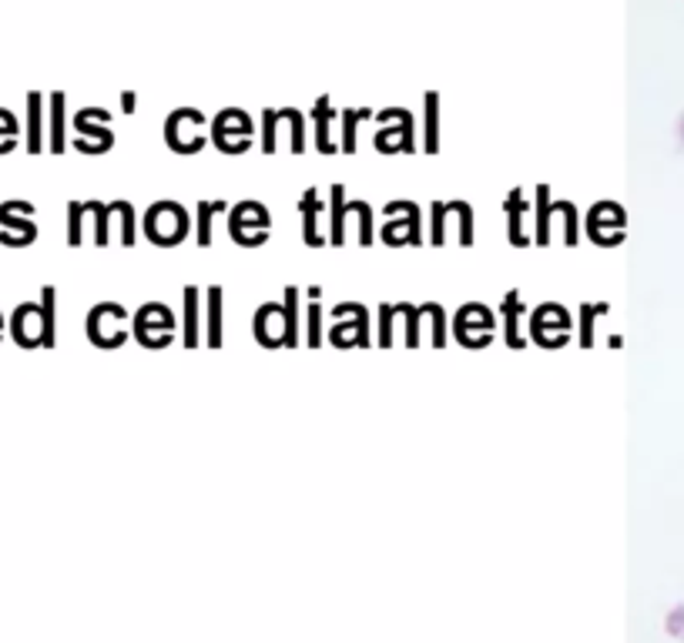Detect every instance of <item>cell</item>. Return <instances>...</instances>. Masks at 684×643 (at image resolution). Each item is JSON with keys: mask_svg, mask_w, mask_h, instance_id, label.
Listing matches in <instances>:
<instances>
[{"mask_svg": "<svg viewBox=\"0 0 684 643\" xmlns=\"http://www.w3.org/2000/svg\"><path fill=\"white\" fill-rule=\"evenodd\" d=\"M269 229H272V214L262 201L249 198L229 208V235L235 239V245L259 249L269 242Z\"/></svg>", "mask_w": 684, "mask_h": 643, "instance_id": "6", "label": "cell"}, {"mask_svg": "<svg viewBox=\"0 0 684 643\" xmlns=\"http://www.w3.org/2000/svg\"><path fill=\"white\" fill-rule=\"evenodd\" d=\"M199 305H202L199 285H185V292H182V345L185 349H199V342H202Z\"/></svg>", "mask_w": 684, "mask_h": 643, "instance_id": "22", "label": "cell"}, {"mask_svg": "<svg viewBox=\"0 0 684 643\" xmlns=\"http://www.w3.org/2000/svg\"><path fill=\"white\" fill-rule=\"evenodd\" d=\"M554 211L561 214V222H564V245L574 249L577 239H581V214H577V204L574 201H554Z\"/></svg>", "mask_w": 684, "mask_h": 643, "instance_id": "30", "label": "cell"}, {"mask_svg": "<svg viewBox=\"0 0 684 643\" xmlns=\"http://www.w3.org/2000/svg\"><path fill=\"white\" fill-rule=\"evenodd\" d=\"M279 124H289V148L292 154L305 151V124L295 108H265L262 111V151L275 154L279 148Z\"/></svg>", "mask_w": 684, "mask_h": 643, "instance_id": "14", "label": "cell"}, {"mask_svg": "<svg viewBox=\"0 0 684 643\" xmlns=\"http://www.w3.org/2000/svg\"><path fill=\"white\" fill-rule=\"evenodd\" d=\"M446 211L456 214L460 222V245L470 249L476 242V219H473V204L470 201H446Z\"/></svg>", "mask_w": 684, "mask_h": 643, "instance_id": "29", "label": "cell"}, {"mask_svg": "<svg viewBox=\"0 0 684 643\" xmlns=\"http://www.w3.org/2000/svg\"><path fill=\"white\" fill-rule=\"evenodd\" d=\"M74 131H78L74 148L84 154H104L114 144V134L108 128V111L101 108H81L74 114Z\"/></svg>", "mask_w": 684, "mask_h": 643, "instance_id": "15", "label": "cell"}, {"mask_svg": "<svg viewBox=\"0 0 684 643\" xmlns=\"http://www.w3.org/2000/svg\"><path fill=\"white\" fill-rule=\"evenodd\" d=\"M299 299H302V292L295 289V285H289L285 289V322H289V349H295L299 345V329H302V322H299Z\"/></svg>", "mask_w": 684, "mask_h": 643, "instance_id": "33", "label": "cell"}, {"mask_svg": "<svg viewBox=\"0 0 684 643\" xmlns=\"http://www.w3.org/2000/svg\"><path fill=\"white\" fill-rule=\"evenodd\" d=\"M18 141H21V124H18V118H14L8 108H0V154L14 151Z\"/></svg>", "mask_w": 684, "mask_h": 643, "instance_id": "36", "label": "cell"}, {"mask_svg": "<svg viewBox=\"0 0 684 643\" xmlns=\"http://www.w3.org/2000/svg\"><path fill=\"white\" fill-rule=\"evenodd\" d=\"M128 312L118 302H101L88 312V339L98 349H118L128 339Z\"/></svg>", "mask_w": 684, "mask_h": 643, "instance_id": "12", "label": "cell"}, {"mask_svg": "<svg viewBox=\"0 0 684 643\" xmlns=\"http://www.w3.org/2000/svg\"><path fill=\"white\" fill-rule=\"evenodd\" d=\"M332 329H329V342L335 349H370V312L360 302H342L332 309Z\"/></svg>", "mask_w": 684, "mask_h": 643, "instance_id": "11", "label": "cell"}, {"mask_svg": "<svg viewBox=\"0 0 684 643\" xmlns=\"http://www.w3.org/2000/svg\"><path fill=\"white\" fill-rule=\"evenodd\" d=\"M81 222H84V201H71L68 204V245L71 249L81 245Z\"/></svg>", "mask_w": 684, "mask_h": 643, "instance_id": "41", "label": "cell"}, {"mask_svg": "<svg viewBox=\"0 0 684 643\" xmlns=\"http://www.w3.org/2000/svg\"><path fill=\"white\" fill-rule=\"evenodd\" d=\"M396 315L406 319V349H420V319H423V305L396 302Z\"/></svg>", "mask_w": 684, "mask_h": 643, "instance_id": "35", "label": "cell"}, {"mask_svg": "<svg viewBox=\"0 0 684 643\" xmlns=\"http://www.w3.org/2000/svg\"><path fill=\"white\" fill-rule=\"evenodd\" d=\"M58 292L54 285H44L41 289V305L34 302H24L18 305V312L11 315V335L21 349H54V339H58Z\"/></svg>", "mask_w": 684, "mask_h": 643, "instance_id": "1", "label": "cell"}, {"mask_svg": "<svg viewBox=\"0 0 684 643\" xmlns=\"http://www.w3.org/2000/svg\"><path fill=\"white\" fill-rule=\"evenodd\" d=\"M111 208H114V214H121V245L124 249H131L134 245V208H131V201H111Z\"/></svg>", "mask_w": 684, "mask_h": 643, "instance_id": "40", "label": "cell"}, {"mask_svg": "<svg viewBox=\"0 0 684 643\" xmlns=\"http://www.w3.org/2000/svg\"><path fill=\"white\" fill-rule=\"evenodd\" d=\"M527 339L541 349H564L571 339V312L557 302H544L527 315Z\"/></svg>", "mask_w": 684, "mask_h": 643, "instance_id": "8", "label": "cell"}, {"mask_svg": "<svg viewBox=\"0 0 684 643\" xmlns=\"http://www.w3.org/2000/svg\"><path fill=\"white\" fill-rule=\"evenodd\" d=\"M164 144L175 154H199L209 144V118L199 108H175L164 118Z\"/></svg>", "mask_w": 684, "mask_h": 643, "instance_id": "3", "label": "cell"}, {"mask_svg": "<svg viewBox=\"0 0 684 643\" xmlns=\"http://www.w3.org/2000/svg\"><path fill=\"white\" fill-rule=\"evenodd\" d=\"M44 94L31 91L28 94V151L38 154L44 151V124H41V114H44Z\"/></svg>", "mask_w": 684, "mask_h": 643, "instance_id": "27", "label": "cell"}, {"mask_svg": "<svg viewBox=\"0 0 684 643\" xmlns=\"http://www.w3.org/2000/svg\"><path fill=\"white\" fill-rule=\"evenodd\" d=\"M209 141L222 151V154H245L255 141V124L249 118V111L242 108H222L212 121H209Z\"/></svg>", "mask_w": 684, "mask_h": 643, "instance_id": "4", "label": "cell"}, {"mask_svg": "<svg viewBox=\"0 0 684 643\" xmlns=\"http://www.w3.org/2000/svg\"><path fill=\"white\" fill-rule=\"evenodd\" d=\"M305 295H309V322H305L309 335H305V342H309V349H319V345H322V309H319V289H309Z\"/></svg>", "mask_w": 684, "mask_h": 643, "instance_id": "34", "label": "cell"}, {"mask_svg": "<svg viewBox=\"0 0 684 643\" xmlns=\"http://www.w3.org/2000/svg\"><path fill=\"white\" fill-rule=\"evenodd\" d=\"M31 214H34L31 201H4L0 204V245L28 249L38 239V225H34Z\"/></svg>", "mask_w": 684, "mask_h": 643, "instance_id": "13", "label": "cell"}, {"mask_svg": "<svg viewBox=\"0 0 684 643\" xmlns=\"http://www.w3.org/2000/svg\"><path fill=\"white\" fill-rule=\"evenodd\" d=\"M339 118H342V144H339V151L353 154V151H356V124H360V121H370V118H376V114H373L370 108H342Z\"/></svg>", "mask_w": 684, "mask_h": 643, "instance_id": "28", "label": "cell"}, {"mask_svg": "<svg viewBox=\"0 0 684 643\" xmlns=\"http://www.w3.org/2000/svg\"><path fill=\"white\" fill-rule=\"evenodd\" d=\"M68 141H64V94L54 91L51 94V151H64Z\"/></svg>", "mask_w": 684, "mask_h": 643, "instance_id": "32", "label": "cell"}, {"mask_svg": "<svg viewBox=\"0 0 684 643\" xmlns=\"http://www.w3.org/2000/svg\"><path fill=\"white\" fill-rule=\"evenodd\" d=\"M380 134H376V151L383 154H413L416 151V121L410 108H383L376 114Z\"/></svg>", "mask_w": 684, "mask_h": 643, "instance_id": "7", "label": "cell"}, {"mask_svg": "<svg viewBox=\"0 0 684 643\" xmlns=\"http://www.w3.org/2000/svg\"><path fill=\"white\" fill-rule=\"evenodd\" d=\"M222 302H225L222 285H209V292H205V342H209V349H222Z\"/></svg>", "mask_w": 684, "mask_h": 643, "instance_id": "24", "label": "cell"}, {"mask_svg": "<svg viewBox=\"0 0 684 643\" xmlns=\"http://www.w3.org/2000/svg\"><path fill=\"white\" fill-rule=\"evenodd\" d=\"M493 332H496V319L493 312L483 305V302H466L456 309L453 315V339L463 345V349H486L493 342Z\"/></svg>", "mask_w": 684, "mask_h": 643, "instance_id": "10", "label": "cell"}, {"mask_svg": "<svg viewBox=\"0 0 684 643\" xmlns=\"http://www.w3.org/2000/svg\"><path fill=\"white\" fill-rule=\"evenodd\" d=\"M4 325H8V322H4V315H0V335H4Z\"/></svg>", "mask_w": 684, "mask_h": 643, "instance_id": "44", "label": "cell"}, {"mask_svg": "<svg viewBox=\"0 0 684 643\" xmlns=\"http://www.w3.org/2000/svg\"><path fill=\"white\" fill-rule=\"evenodd\" d=\"M430 211H433L430 245H433V249H440V245H446V219H450V211H446V201H433V204H430Z\"/></svg>", "mask_w": 684, "mask_h": 643, "instance_id": "39", "label": "cell"}, {"mask_svg": "<svg viewBox=\"0 0 684 643\" xmlns=\"http://www.w3.org/2000/svg\"><path fill=\"white\" fill-rule=\"evenodd\" d=\"M141 232H144V239H148L151 245H158V249H175V245H182V242L189 239V232H192V214L185 211V204L171 201V198L154 201V204H148V211L141 214Z\"/></svg>", "mask_w": 684, "mask_h": 643, "instance_id": "2", "label": "cell"}, {"mask_svg": "<svg viewBox=\"0 0 684 643\" xmlns=\"http://www.w3.org/2000/svg\"><path fill=\"white\" fill-rule=\"evenodd\" d=\"M500 315H503V342H506L510 349H524V345H527V339L521 335V319H524V315H531V309L524 305V299H521V292H517V289H510V292L503 295Z\"/></svg>", "mask_w": 684, "mask_h": 643, "instance_id": "19", "label": "cell"}, {"mask_svg": "<svg viewBox=\"0 0 684 643\" xmlns=\"http://www.w3.org/2000/svg\"><path fill=\"white\" fill-rule=\"evenodd\" d=\"M215 211H229L225 201H199V229H195V239L202 249L212 245V214Z\"/></svg>", "mask_w": 684, "mask_h": 643, "instance_id": "31", "label": "cell"}, {"mask_svg": "<svg viewBox=\"0 0 684 643\" xmlns=\"http://www.w3.org/2000/svg\"><path fill=\"white\" fill-rule=\"evenodd\" d=\"M607 305H584L581 309V345L584 349H591V342H594V315H601Z\"/></svg>", "mask_w": 684, "mask_h": 643, "instance_id": "42", "label": "cell"}, {"mask_svg": "<svg viewBox=\"0 0 684 643\" xmlns=\"http://www.w3.org/2000/svg\"><path fill=\"white\" fill-rule=\"evenodd\" d=\"M175 332H179L175 312H171L164 302H144V305L131 315V335H134L144 349H151V352L171 345Z\"/></svg>", "mask_w": 684, "mask_h": 643, "instance_id": "5", "label": "cell"}, {"mask_svg": "<svg viewBox=\"0 0 684 643\" xmlns=\"http://www.w3.org/2000/svg\"><path fill=\"white\" fill-rule=\"evenodd\" d=\"M503 214H506L510 245H513V249H527L534 239H531V232H527L524 225L534 222V204H531V198L524 194V188H513V191L503 198Z\"/></svg>", "mask_w": 684, "mask_h": 643, "instance_id": "17", "label": "cell"}, {"mask_svg": "<svg viewBox=\"0 0 684 643\" xmlns=\"http://www.w3.org/2000/svg\"><path fill=\"white\" fill-rule=\"evenodd\" d=\"M584 232L594 245H617L621 232H624V211L614 201H597L587 214H584Z\"/></svg>", "mask_w": 684, "mask_h": 643, "instance_id": "16", "label": "cell"}, {"mask_svg": "<svg viewBox=\"0 0 684 643\" xmlns=\"http://www.w3.org/2000/svg\"><path fill=\"white\" fill-rule=\"evenodd\" d=\"M386 225H383V242L390 249H403V245H423V211L413 201H390L386 204Z\"/></svg>", "mask_w": 684, "mask_h": 643, "instance_id": "9", "label": "cell"}, {"mask_svg": "<svg viewBox=\"0 0 684 643\" xmlns=\"http://www.w3.org/2000/svg\"><path fill=\"white\" fill-rule=\"evenodd\" d=\"M393 315H396V305L383 302L380 305V349H393Z\"/></svg>", "mask_w": 684, "mask_h": 643, "instance_id": "43", "label": "cell"}, {"mask_svg": "<svg viewBox=\"0 0 684 643\" xmlns=\"http://www.w3.org/2000/svg\"><path fill=\"white\" fill-rule=\"evenodd\" d=\"M88 211L94 214V245L104 249V245H108V222H111L114 208H111V201H108V204H101V201H88Z\"/></svg>", "mask_w": 684, "mask_h": 643, "instance_id": "37", "label": "cell"}, {"mask_svg": "<svg viewBox=\"0 0 684 643\" xmlns=\"http://www.w3.org/2000/svg\"><path fill=\"white\" fill-rule=\"evenodd\" d=\"M551 225H554V198L551 184H537L534 191V245H551Z\"/></svg>", "mask_w": 684, "mask_h": 643, "instance_id": "23", "label": "cell"}, {"mask_svg": "<svg viewBox=\"0 0 684 643\" xmlns=\"http://www.w3.org/2000/svg\"><path fill=\"white\" fill-rule=\"evenodd\" d=\"M335 114H339V111L332 108L329 94H322V98L315 101V108H312V121H315V148H319L322 154H335V151H339V144H335L332 134H329V124H332Z\"/></svg>", "mask_w": 684, "mask_h": 643, "instance_id": "25", "label": "cell"}, {"mask_svg": "<svg viewBox=\"0 0 684 643\" xmlns=\"http://www.w3.org/2000/svg\"><path fill=\"white\" fill-rule=\"evenodd\" d=\"M299 211H302V242L309 249H322V232H319V219H322V198L315 194V188H305L299 198Z\"/></svg>", "mask_w": 684, "mask_h": 643, "instance_id": "21", "label": "cell"}, {"mask_svg": "<svg viewBox=\"0 0 684 643\" xmlns=\"http://www.w3.org/2000/svg\"><path fill=\"white\" fill-rule=\"evenodd\" d=\"M353 214L350 198H346V184H332L329 188V245L342 249L346 245V219Z\"/></svg>", "mask_w": 684, "mask_h": 643, "instance_id": "20", "label": "cell"}, {"mask_svg": "<svg viewBox=\"0 0 684 643\" xmlns=\"http://www.w3.org/2000/svg\"><path fill=\"white\" fill-rule=\"evenodd\" d=\"M423 151L436 154L440 151V94L426 91L423 98Z\"/></svg>", "mask_w": 684, "mask_h": 643, "instance_id": "26", "label": "cell"}, {"mask_svg": "<svg viewBox=\"0 0 684 643\" xmlns=\"http://www.w3.org/2000/svg\"><path fill=\"white\" fill-rule=\"evenodd\" d=\"M252 335L259 345L265 349H282L289 345V322H285V305H275V302H265L259 312H255V322H252Z\"/></svg>", "mask_w": 684, "mask_h": 643, "instance_id": "18", "label": "cell"}, {"mask_svg": "<svg viewBox=\"0 0 684 643\" xmlns=\"http://www.w3.org/2000/svg\"><path fill=\"white\" fill-rule=\"evenodd\" d=\"M426 312H430V325H433V349H443L446 339H450V322H446V309L440 302H426Z\"/></svg>", "mask_w": 684, "mask_h": 643, "instance_id": "38", "label": "cell"}]
</instances>
